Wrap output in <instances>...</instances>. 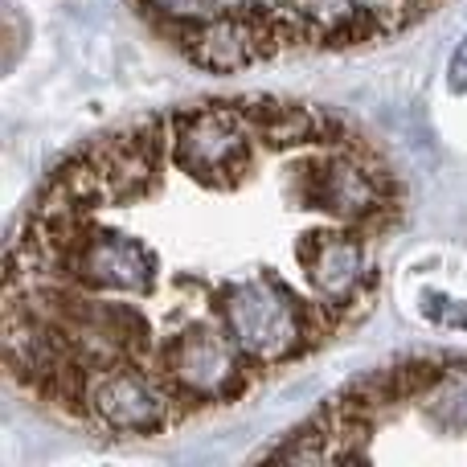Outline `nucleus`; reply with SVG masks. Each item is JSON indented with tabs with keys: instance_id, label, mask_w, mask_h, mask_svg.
Masks as SVG:
<instances>
[{
	"instance_id": "obj_1",
	"label": "nucleus",
	"mask_w": 467,
	"mask_h": 467,
	"mask_svg": "<svg viewBox=\"0 0 467 467\" xmlns=\"http://www.w3.org/2000/svg\"><path fill=\"white\" fill-rule=\"evenodd\" d=\"M337 304H304L279 275L242 279L222 291L218 324L254 365H283L332 332Z\"/></svg>"
},
{
	"instance_id": "obj_2",
	"label": "nucleus",
	"mask_w": 467,
	"mask_h": 467,
	"mask_svg": "<svg viewBox=\"0 0 467 467\" xmlns=\"http://www.w3.org/2000/svg\"><path fill=\"white\" fill-rule=\"evenodd\" d=\"M169 152L181 172L210 189H230L254 164V131L238 103L185 107L169 119Z\"/></svg>"
},
{
	"instance_id": "obj_3",
	"label": "nucleus",
	"mask_w": 467,
	"mask_h": 467,
	"mask_svg": "<svg viewBox=\"0 0 467 467\" xmlns=\"http://www.w3.org/2000/svg\"><path fill=\"white\" fill-rule=\"evenodd\" d=\"M250 361L226 328H189L156 348V378L172 389L181 410L193 402H234L250 386Z\"/></svg>"
},
{
	"instance_id": "obj_4",
	"label": "nucleus",
	"mask_w": 467,
	"mask_h": 467,
	"mask_svg": "<svg viewBox=\"0 0 467 467\" xmlns=\"http://www.w3.org/2000/svg\"><path fill=\"white\" fill-rule=\"evenodd\" d=\"M181 402L152 369L136 361L111 365L90 373L87 386V419L115 435H161L181 419Z\"/></svg>"
},
{
	"instance_id": "obj_5",
	"label": "nucleus",
	"mask_w": 467,
	"mask_h": 467,
	"mask_svg": "<svg viewBox=\"0 0 467 467\" xmlns=\"http://www.w3.org/2000/svg\"><path fill=\"white\" fill-rule=\"evenodd\" d=\"M181 41L185 54L193 57L202 70L210 74H230L242 66L266 57L283 41V25L275 8L258 5H238L230 13H213L197 25H181Z\"/></svg>"
},
{
	"instance_id": "obj_6",
	"label": "nucleus",
	"mask_w": 467,
	"mask_h": 467,
	"mask_svg": "<svg viewBox=\"0 0 467 467\" xmlns=\"http://www.w3.org/2000/svg\"><path fill=\"white\" fill-rule=\"evenodd\" d=\"M156 271H161V263H156V254L140 238L87 226V234L78 238V246L66 254L62 287L74 283V287H87V291L144 296V291H152Z\"/></svg>"
},
{
	"instance_id": "obj_7",
	"label": "nucleus",
	"mask_w": 467,
	"mask_h": 467,
	"mask_svg": "<svg viewBox=\"0 0 467 467\" xmlns=\"http://www.w3.org/2000/svg\"><path fill=\"white\" fill-rule=\"evenodd\" d=\"M296 263L304 266L316 296L337 307H348L361 299V287L369 279L365 242L353 230H307L296 242Z\"/></svg>"
},
{
	"instance_id": "obj_8",
	"label": "nucleus",
	"mask_w": 467,
	"mask_h": 467,
	"mask_svg": "<svg viewBox=\"0 0 467 467\" xmlns=\"http://www.w3.org/2000/svg\"><path fill=\"white\" fill-rule=\"evenodd\" d=\"M357 8H361V0H279V16L287 25L291 41H299V37L328 41Z\"/></svg>"
},
{
	"instance_id": "obj_9",
	"label": "nucleus",
	"mask_w": 467,
	"mask_h": 467,
	"mask_svg": "<svg viewBox=\"0 0 467 467\" xmlns=\"http://www.w3.org/2000/svg\"><path fill=\"white\" fill-rule=\"evenodd\" d=\"M140 5L161 13L164 21H172V25H197L218 13V0H140Z\"/></svg>"
},
{
	"instance_id": "obj_10",
	"label": "nucleus",
	"mask_w": 467,
	"mask_h": 467,
	"mask_svg": "<svg viewBox=\"0 0 467 467\" xmlns=\"http://www.w3.org/2000/svg\"><path fill=\"white\" fill-rule=\"evenodd\" d=\"M422 316H431L435 324H447V328L467 332V304L463 299H447V296H439V291H427V296H422Z\"/></svg>"
},
{
	"instance_id": "obj_11",
	"label": "nucleus",
	"mask_w": 467,
	"mask_h": 467,
	"mask_svg": "<svg viewBox=\"0 0 467 467\" xmlns=\"http://www.w3.org/2000/svg\"><path fill=\"white\" fill-rule=\"evenodd\" d=\"M447 87H451L455 95H467V33H463L460 46H455L451 66H447Z\"/></svg>"
}]
</instances>
